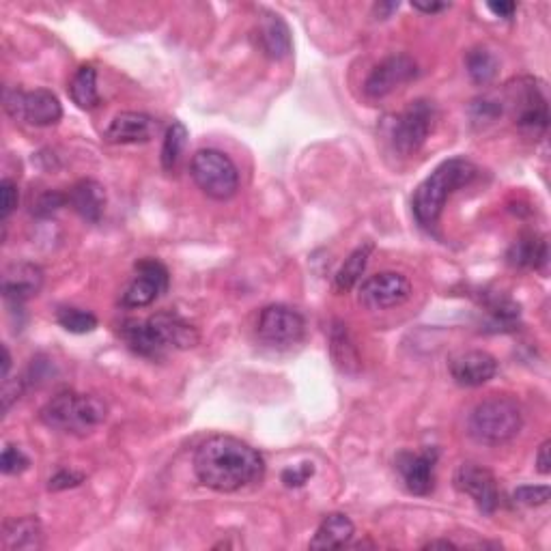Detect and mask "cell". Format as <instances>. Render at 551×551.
<instances>
[{"label": "cell", "instance_id": "cell-23", "mask_svg": "<svg viewBox=\"0 0 551 551\" xmlns=\"http://www.w3.org/2000/svg\"><path fill=\"white\" fill-rule=\"evenodd\" d=\"M356 526L343 513H330L323 517L313 539H310V549H343L351 543Z\"/></svg>", "mask_w": 551, "mask_h": 551}, {"label": "cell", "instance_id": "cell-43", "mask_svg": "<svg viewBox=\"0 0 551 551\" xmlns=\"http://www.w3.org/2000/svg\"><path fill=\"white\" fill-rule=\"evenodd\" d=\"M437 547H442V549H457L455 543H450V541H431L425 545V549H437Z\"/></svg>", "mask_w": 551, "mask_h": 551}, {"label": "cell", "instance_id": "cell-14", "mask_svg": "<svg viewBox=\"0 0 551 551\" xmlns=\"http://www.w3.org/2000/svg\"><path fill=\"white\" fill-rule=\"evenodd\" d=\"M455 487L470 496L480 513L491 515L496 513V508L500 506V491L496 476H493L483 465L476 463H463L459 465V470L455 474Z\"/></svg>", "mask_w": 551, "mask_h": 551}, {"label": "cell", "instance_id": "cell-38", "mask_svg": "<svg viewBox=\"0 0 551 551\" xmlns=\"http://www.w3.org/2000/svg\"><path fill=\"white\" fill-rule=\"evenodd\" d=\"M549 450H551V442H543L541 448H539V455H536V470H539L541 474H549L551 472V457H549Z\"/></svg>", "mask_w": 551, "mask_h": 551}, {"label": "cell", "instance_id": "cell-36", "mask_svg": "<svg viewBox=\"0 0 551 551\" xmlns=\"http://www.w3.org/2000/svg\"><path fill=\"white\" fill-rule=\"evenodd\" d=\"M82 480H84V474H80V472H74V470H61V472H56V474L48 480V489H50V491L72 489V487L82 485Z\"/></svg>", "mask_w": 551, "mask_h": 551}, {"label": "cell", "instance_id": "cell-27", "mask_svg": "<svg viewBox=\"0 0 551 551\" xmlns=\"http://www.w3.org/2000/svg\"><path fill=\"white\" fill-rule=\"evenodd\" d=\"M487 308V326L493 332H506V330H515V326L519 323V306L515 302H511L508 298H489L485 302Z\"/></svg>", "mask_w": 551, "mask_h": 551}, {"label": "cell", "instance_id": "cell-29", "mask_svg": "<svg viewBox=\"0 0 551 551\" xmlns=\"http://www.w3.org/2000/svg\"><path fill=\"white\" fill-rule=\"evenodd\" d=\"M56 321H59L61 328L72 334H89L97 328V317L93 313L72 306L61 308L59 313H56Z\"/></svg>", "mask_w": 551, "mask_h": 551}, {"label": "cell", "instance_id": "cell-41", "mask_svg": "<svg viewBox=\"0 0 551 551\" xmlns=\"http://www.w3.org/2000/svg\"><path fill=\"white\" fill-rule=\"evenodd\" d=\"M399 9V3H379L375 5V16L377 20H386L392 16V11Z\"/></svg>", "mask_w": 551, "mask_h": 551}, {"label": "cell", "instance_id": "cell-19", "mask_svg": "<svg viewBox=\"0 0 551 551\" xmlns=\"http://www.w3.org/2000/svg\"><path fill=\"white\" fill-rule=\"evenodd\" d=\"M257 41L261 52L272 61L287 59L293 50L291 31L287 22L282 20L278 13L265 11L257 24Z\"/></svg>", "mask_w": 551, "mask_h": 551}, {"label": "cell", "instance_id": "cell-4", "mask_svg": "<svg viewBox=\"0 0 551 551\" xmlns=\"http://www.w3.org/2000/svg\"><path fill=\"white\" fill-rule=\"evenodd\" d=\"M108 407L93 394L61 392L41 409V422L52 431L69 435H89L104 425Z\"/></svg>", "mask_w": 551, "mask_h": 551}, {"label": "cell", "instance_id": "cell-34", "mask_svg": "<svg viewBox=\"0 0 551 551\" xmlns=\"http://www.w3.org/2000/svg\"><path fill=\"white\" fill-rule=\"evenodd\" d=\"M549 496H551V489L547 485H526V487H519L513 493L515 502L521 504V506H541V504H547Z\"/></svg>", "mask_w": 551, "mask_h": 551}, {"label": "cell", "instance_id": "cell-9", "mask_svg": "<svg viewBox=\"0 0 551 551\" xmlns=\"http://www.w3.org/2000/svg\"><path fill=\"white\" fill-rule=\"evenodd\" d=\"M435 112L427 100L409 104L392 125V145L401 155H414L427 143L433 130Z\"/></svg>", "mask_w": 551, "mask_h": 551}, {"label": "cell", "instance_id": "cell-28", "mask_svg": "<svg viewBox=\"0 0 551 551\" xmlns=\"http://www.w3.org/2000/svg\"><path fill=\"white\" fill-rule=\"evenodd\" d=\"M188 145V127L181 121H175L171 127L166 130L164 136V145H162V166L164 171H173L177 166L183 149Z\"/></svg>", "mask_w": 551, "mask_h": 551}, {"label": "cell", "instance_id": "cell-24", "mask_svg": "<svg viewBox=\"0 0 551 551\" xmlns=\"http://www.w3.org/2000/svg\"><path fill=\"white\" fill-rule=\"evenodd\" d=\"M371 252H373V244H364L349 254L345 263L341 265V270H338L334 276V291L336 293H347L358 285L364 270H366V265H369Z\"/></svg>", "mask_w": 551, "mask_h": 551}, {"label": "cell", "instance_id": "cell-26", "mask_svg": "<svg viewBox=\"0 0 551 551\" xmlns=\"http://www.w3.org/2000/svg\"><path fill=\"white\" fill-rule=\"evenodd\" d=\"M465 67H468V74L474 84L478 87H487L498 76L500 61L496 59V54L489 52L487 48H474L465 56Z\"/></svg>", "mask_w": 551, "mask_h": 551}, {"label": "cell", "instance_id": "cell-10", "mask_svg": "<svg viewBox=\"0 0 551 551\" xmlns=\"http://www.w3.org/2000/svg\"><path fill=\"white\" fill-rule=\"evenodd\" d=\"M306 332V321L295 308L274 304L261 310L257 334L265 345L291 347L298 345Z\"/></svg>", "mask_w": 551, "mask_h": 551}, {"label": "cell", "instance_id": "cell-33", "mask_svg": "<svg viewBox=\"0 0 551 551\" xmlns=\"http://www.w3.org/2000/svg\"><path fill=\"white\" fill-rule=\"evenodd\" d=\"M28 465H31V461H28V457L20 448L9 446V444L5 446L3 459H0V470H3V474H7V476L22 474L24 470H28Z\"/></svg>", "mask_w": 551, "mask_h": 551}, {"label": "cell", "instance_id": "cell-37", "mask_svg": "<svg viewBox=\"0 0 551 551\" xmlns=\"http://www.w3.org/2000/svg\"><path fill=\"white\" fill-rule=\"evenodd\" d=\"M502 115V104L491 100H476L472 104V117L474 121H493Z\"/></svg>", "mask_w": 551, "mask_h": 551}, {"label": "cell", "instance_id": "cell-40", "mask_svg": "<svg viewBox=\"0 0 551 551\" xmlns=\"http://www.w3.org/2000/svg\"><path fill=\"white\" fill-rule=\"evenodd\" d=\"M412 7H414L416 11L429 13V16H433V13H440V11L450 9V3H420V0H416V3H412Z\"/></svg>", "mask_w": 551, "mask_h": 551}, {"label": "cell", "instance_id": "cell-11", "mask_svg": "<svg viewBox=\"0 0 551 551\" xmlns=\"http://www.w3.org/2000/svg\"><path fill=\"white\" fill-rule=\"evenodd\" d=\"M409 298L412 285L399 272H381L366 278L358 291V300L366 310H388L405 304Z\"/></svg>", "mask_w": 551, "mask_h": 551}, {"label": "cell", "instance_id": "cell-32", "mask_svg": "<svg viewBox=\"0 0 551 551\" xmlns=\"http://www.w3.org/2000/svg\"><path fill=\"white\" fill-rule=\"evenodd\" d=\"M313 476H315V463L313 461H302L298 465H291V468H287V470H282L280 480L289 489H300Z\"/></svg>", "mask_w": 551, "mask_h": 551}, {"label": "cell", "instance_id": "cell-42", "mask_svg": "<svg viewBox=\"0 0 551 551\" xmlns=\"http://www.w3.org/2000/svg\"><path fill=\"white\" fill-rule=\"evenodd\" d=\"M9 371H11V353L7 345H3V366H0V377H3V381L9 377Z\"/></svg>", "mask_w": 551, "mask_h": 551}, {"label": "cell", "instance_id": "cell-20", "mask_svg": "<svg viewBox=\"0 0 551 551\" xmlns=\"http://www.w3.org/2000/svg\"><path fill=\"white\" fill-rule=\"evenodd\" d=\"M67 203L74 207V211L82 220L97 224L106 211V190L102 183H97L93 179H82L69 190Z\"/></svg>", "mask_w": 551, "mask_h": 551}, {"label": "cell", "instance_id": "cell-25", "mask_svg": "<svg viewBox=\"0 0 551 551\" xmlns=\"http://www.w3.org/2000/svg\"><path fill=\"white\" fill-rule=\"evenodd\" d=\"M69 95L80 110H93L100 106V91H97V72L93 65H82L69 82Z\"/></svg>", "mask_w": 551, "mask_h": 551}, {"label": "cell", "instance_id": "cell-1", "mask_svg": "<svg viewBox=\"0 0 551 551\" xmlns=\"http://www.w3.org/2000/svg\"><path fill=\"white\" fill-rule=\"evenodd\" d=\"M194 474L201 485L220 493H233L259 483L265 461L259 450L231 435H214L194 455Z\"/></svg>", "mask_w": 551, "mask_h": 551}, {"label": "cell", "instance_id": "cell-35", "mask_svg": "<svg viewBox=\"0 0 551 551\" xmlns=\"http://www.w3.org/2000/svg\"><path fill=\"white\" fill-rule=\"evenodd\" d=\"M18 207V186L11 179L0 181V218L7 222V218Z\"/></svg>", "mask_w": 551, "mask_h": 551}, {"label": "cell", "instance_id": "cell-39", "mask_svg": "<svg viewBox=\"0 0 551 551\" xmlns=\"http://www.w3.org/2000/svg\"><path fill=\"white\" fill-rule=\"evenodd\" d=\"M487 9L493 13V16H498V18H513V13L517 11V5L515 3H489Z\"/></svg>", "mask_w": 551, "mask_h": 551}, {"label": "cell", "instance_id": "cell-8", "mask_svg": "<svg viewBox=\"0 0 551 551\" xmlns=\"http://www.w3.org/2000/svg\"><path fill=\"white\" fill-rule=\"evenodd\" d=\"M5 112L16 121H24L35 127H50L63 119V106L52 91L35 89H5Z\"/></svg>", "mask_w": 551, "mask_h": 551}, {"label": "cell", "instance_id": "cell-12", "mask_svg": "<svg viewBox=\"0 0 551 551\" xmlns=\"http://www.w3.org/2000/svg\"><path fill=\"white\" fill-rule=\"evenodd\" d=\"M168 289V270L155 259H143L136 263V278L121 295V306L145 308L153 304Z\"/></svg>", "mask_w": 551, "mask_h": 551}, {"label": "cell", "instance_id": "cell-6", "mask_svg": "<svg viewBox=\"0 0 551 551\" xmlns=\"http://www.w3.org/2000/svg\"><path fill=\"white\" fill-rule=\"evenodd\" d=\"M506 102L513 119L524 134L541 138L549 125V106L545 87L534 78H519L506 87Z\"/></svg>", "mask_w": 551, "mask_h": 551}, {"label": "cell", "instance_id": "cell-30", "mask_svg": "<svg viewBox=\"0 0 551 551\" xmlns=\"http://www.w3.org/2000/svg\"><path fill=\"white\" fill-rule=\"evenodd\" d=\"M332 353H334V360L341 364L345 371L349 369V364H358L356 349H353V345L349 341V334H347L345 326H341V323H336V328L332 332Z\"/></svg>", "mask_w": 551, "mask_h": 551}, {"label": "cell", "instance_id": "cell-13", "mask_svg": "<svg viewBox=\"0 0 551 551\" xmlns=\"http://www.w3.org/2000/svg\"><path fill=\"white\" fill-rule=\"evenodd\" d=\"M418 74V65L407 54H392L388 59L381 61L373 72L369 74L364 82V93L371 97V100H381L397 89H401L403 84L412 82Z\"/></svg>", "mask_w": 551, "mask_h": 551}, {"label": "cell", "instance_id": "cell-22", "mask_svg": "<svg viewBox=\"0 0 551 551\" xmlns=\"http://www.w3.org/2000/svg\"><path fill=\"white\" fill-rule=\"evenodd\" d=\"M3 547L7 551H35L44 547V530L37 517L9 519L3 526Z\"/></svg>", "mask_w": 551, "mask_h": 551}, {"label": "cell", "instance_id": "cell-16", "mask_svg": "<svg viewBox=\"0 0 551 551\" xmlns=\"http://www.w3.org/2000/svg\"><path fill=\"white\" fill-rule=\"evenodd\" d=\"M450 375L463 388L485 386L498 375V360L487 351H463L450 360Z\"/></svg>", "mask_w": 551, "mask_h": 551}, {"label": "cell", "instance_id": "cell-7", "mask_svg": "<svg viewBox=\"0 0 551 551\" xmlns=\"http://www.w3.org/2000/svg\"><path fill=\"white\" fill-rule=\"evenodd\" d=\"M190 173L209 199L229 201L239 190V171L229 155L218 149H203L192 158Z\"/></svg>", "mask_w": 551, "mask_h": 551}, {"label": "cell", "instance_id": "cell-3", "mask_svg": "<svg viewBox=\"0 0 551 551\" xmlns=\"http://www.w3.org/2000/svg\"><path fill=\"white\" fill-rule=\"evenodd\" d=\"M476 175H478V168L465 158H452L442 162L425 181L420 183L414 194L416 220L425 226V229H433L442 216L446 201L459 188L470 186V183L476 179Z\"/></svg>", "mask_w": 551, "mask_h": 551}, {"label": "cell", "instance_id": "cell-5", "mask_svg": "<svg viewBox=\"0 0 551 551\" xmlns=\"http://www.w3.org/2000/svg\"><path fill=\"white\" fill-rule=\"evenodd\" d=\"M524 427L521 405L511 397H491L474 407L468 431L478 444L500 446L511 442Z\"/></svg>", "mask_w": 551, "mask_h": 551}, {"label": "cell", "instance_id": "cell-2", "mask_svg": "<svg viewBox=\"0 0 551 551\" xmlns=\"http://www.w3.org/2000/svg\"><path fill=\"white\" fill-rule=\"evenodd\" d=\"M121 336L127 347L149 360L164 358L173 349L199 345V332L177 313H158L147 321H125Z\"/></svg>", "mask_w": 551, "mask_h": 551}, {"label": "cell", "instance_id": "cell-21", "mask_svg": "<svg viewBox=\"0 0 551 551\" xmlns=\"http://www.w3.org/2000/svg\"><path fill=\"white\" fill-rule=\"evenodd\" d=\"M506 261L508 265L519 267V270H543L549 261L547 239L536 233L521 235L517 242L508 248Z\"/></svg>", "mask_w": 551, "mask_h": 551}, {"label": "cell", "instance_id": "cell-31", "mask_svg": "<svg viewBox=\"0 0 551 551\" xmlns=\"http://www.w3.org/2000/svg\"><path fill=\"white\" fill-rule=\"evenodd\" d=\"M67 203V194H61L56 190H46L41 192L35 203H33V216L37 218H50L52 214H56L61 207H65Z\"/></svg>", "mask_w": 551, "mask_h": 551}, {"label": "cell", "instance_id": "cell-17", "mask_svg": "<svg viewBox=\"0 0 551 551\" xmlns=\"http://www.w3.org/2000/svg\"><path fill=\"white\" fill-rule=\"evenodd\" d=\"M158 132V121L145 112H119L106 127L104 138L110 145L147 143Z\"/></svg>", "mask_w": 551, "mask_h": 551}, {"label": "cell", "instance_id": "cell-15", "mask_svg": "<svg viewBox=\"0 0 551 551\" xmlns=\"http://www.w3.org/2000/svg\"><path fill=\"white\" fill-rule=\"evenodd\" d=\"M435 463H437V450L427 448L422 452H399L397 472L401 474L403 483L409 493L414 496H429L435 487Z\"/></svg>", "mask_w": 551, "mask_h": 551}, {"label": "cell", "instance_id": "cell-18", "mask_svg": "<svg viewBox=\"0 0 551 551\" xmlns=\"http://www.w3.org/2000/svg\"><path fill=\"white\" fill-rule=\"evenodd\" d=\"M41 287H44V272H41V267L33 263L9 265L3 274L5 300L18 308L26 300L35 298V295L41 291Z\"/></svg>", "mask_w": 551, "mask_h": 551}]
</instances>
